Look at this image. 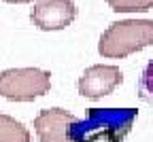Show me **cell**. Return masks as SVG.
<instances>
[{
	"label": "cell",
	"mask_w": 153,
	"mask_h": 142,
	"mask_svg": "<svg viewBox=\"0 0 153 142\" xmlns=\"http://www.w3.org/2000/svg\"><path fill=\"white\" fill-rule=\"evenodd\" d=\"M4 2H11V4H28V2H34V0H4Z\"/></svg>",
	"instance_id": "obj_10"
},
{
	"label": "cell",
	"mask_w": 153,
	"mask_h": 142,
	"mask_svg": "<svg viewBox=\"0 0 153 142\" xmlns=\"http://www.w3.org/2000/svg\"><path fill=\"white\" fill-rule=\"evenodd\" d=\"M0 142H30V132L17 119L0 112Z\"/></svg>",
	"instance_id": "obj_7"
},
{
	"label": "cell",
	"mask_w": 153,
	"mask_h": 142,
	"mask_svg": "<svg viewBox=\"0 0 153 142\" xmlns=\"http://www.w3.org/2000/svg\"><path fill=\"white\" fill-rule=\"evenodd\" d=\"M76 17V4L72 0H34L30 19L38 30L57 32L68 28Z\"/></svg>",
	"instance_id": "obj_4"
},
{
	"label": "cell",
	"mask_w": 153,
	"mask_h": 142,
	"mask_svg": "<svg viewBox=\"0 0 153 142\" xmlns=\"http://www.w3.org/2000/svg\"><path fill=\"white\" fill-rule=\"evenodd\" d=\"M51 72L41 68H9L0 72V95L11 102H32L49 93Z\"/></svg>",
	"instance_id": "obj_3"
},
{
	"label": "cell",
	"mask_w": 153,
	"mask_h": 142,
	"mask_svg": "<svg viewBox=\"0 0 153 142\" xmlns=\"http://www.w3.org/2000/svg\"><path fill=\"white\" fill-rule=\"evenodd\" d=\"M151 45H153L151 19H123V21H113L102 32L98 51L102 57L121 59Z\"/></svg>",
	"instance_id": "obj_2"
},
{
	"label": "cell",
	"mask_w": 153,
	"mask_h": 142,
	"mask_svg": "<svg viewBox=\"0 0 153 142\" xmlns=\"http://www.w3.org/2000/svg\"><path fill=\"white\" fill-rule=\"evenodd\" d=\"M123 72L117 66H108V64H96L89 66L81 78H79V93L89 100H100L108 93H113L121 85Z\"/></svg>",
	"instance_id": "obj_5"
},
{
	"label": "cell",
	"mask_w": 153,
	"mask_h": 142,
	"mask_svg": "<svg viewBox=\"0 0 153 142\" xmlns=\"http://www.w3.org/2000/svg\"><path fill=\"white\" fill-rule=\"evenodd\" d=\"M115 13H143L153 9V0H106Z\"/></svg>",
	"instance_id": "obj_8"
},
{
	"label": "cell",
	"mask_w": 153,
	"mask_h": 142,
	"mask_svg": "<svg viewBox=\"0 0 153 142\" xmlns=\"http://www.w3.org/2000/svg\"><path fill=\"white\" fill-rule=\"evenodd\" d=\"M138 95L143 102L153 106V59L145 66V70L138 78Z\"/></svg>",
	"instance_id": "obj_9"
},
{
	"label": "cell",
	"mask_w": 153,
	"mask_h": 142,
	"mask_svg": "<svg viewBox=\"0 0 153 142\" xmlns=\"http://www.w3.org/2000/svg\"><path fill=\"white\" fill-rule=\"evenodd\" d=\"M138 110L134 108H89L85 119H74L68 127L70 142H123Z\"/></svg>",
	"instance_id": "obj_1"
},
{
	"label": "cell",
	"mask_w": 153,
	"mask_h": 142,
	"mask_svg": "<svg viewBox=\"0 0 153 142\" xmlns=\"http://www.w3.org/2000/svg\"><path fill=\"white\" fill-rule=\"evenodd\" d=\"M76 117L64 108H45L36 115L34 129L41 142H70L68 127Z\"/></svg>",
	"instance_id": "obj_6"
}]
</instances>
